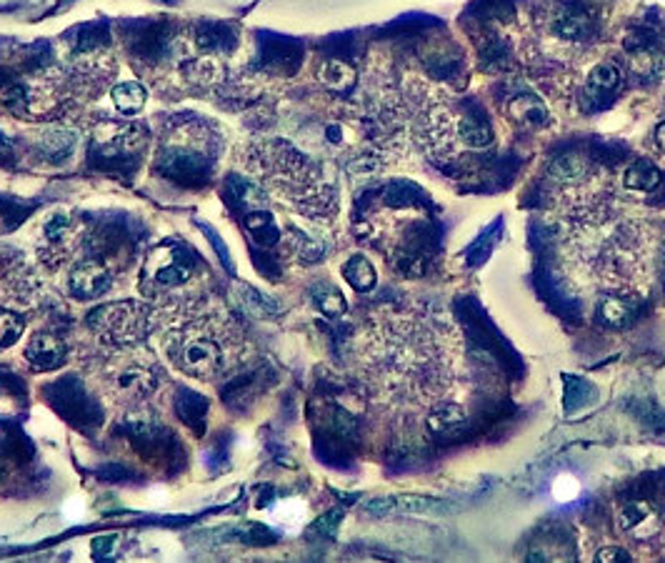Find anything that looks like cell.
Wrapping results in <instances>:
<instances>
[{"label": "cell", "instance_id": "obj_13", "mask_svg": "<svg viewBox=\"0 0 665 563\" xmlns=\"http://www.w3.org/2000/svg\"><path fill=\"white\" fill-rule=\"evenodd\" d=\"M343 278H346L348 285L356 288L358 293H368L375 285V281H378L373 263H371L368 258H363V255H353L350 261H346V266H343Z\"/></svg>", "mask_w": 665, "mask_h": 563}, {"label": "cell", "instance_id": "obj_9", "mask_svg": "<svg viewBox=\"0 0 665 563\" xmlns=\"http://www.w3.org/2000/svg\"><path fill=\"white\" fill-rule=\"evenodd\" d=\"M66 353H68V348L58 336H53V333H35L28 340L23 358L28 361V366L33 371L45 373V371H53V368L60 366L66 361Z\"/></svg>", "mask_w": 665, "mask_h": 563}, {"label": "cell", "instance_id": "obj_25", "mask_svg": "<svg viewBox=\"0 0 665 563\" xmlns=\"http://www.w3.org/2000/svg\"><path fill=\"white\" fill-rule=\"evenodd\" d=\"M655 143H658V148L665 153V123H661L658 130H655Z\"/></svg>", "mask_w": 665, "mask_h": 563}, {"label": "cell", "instance_id": "obj_7", "mask_svg": "<svg viewBox=\"0 0 665 563\" xmlns=\"http://www.w3.org/2000/svg\"><path fill=\"white\" fill-rule=\"evenodd\" d=\"M158 168L170 181H181V184H198L206 178L208 173V160L203 151L198 148H188V145H168L166 151L158 158Z\"/></svg>", "mask_w": 665, "mask_h": 563}, {"label": "cell", "instance_id": "obj_6", "mask_svg": "<svg viewBox=\"0 0 665 563\" xmlns=\"http://www.w3.org/2000/svg\"><path fill=\"white\" fill-rule=\"evenodd\" d=\"M618 526H621V534L628 536L633 543H645L663 531V511L653 501H630L621 508Z\"/></svg>", "mask_w": 665, "mask_h": 563}, {"label": "cell", "instance_id": "obj_21", "mask_svg": "<svg viewBox=\"0 0 665 563\" xmlns=\"http://www.w3.org/2000/svg\"><path fill=\"white\" fill-rule=\"evenodd\" d=\"M585 30H588V18L583 13H568L558 20V33H560L563 38H570V41L583 38Z\"/></svg>", "mask_w": 665, "mask_h": 563}, {"label": "cell", "instance_id": "obj_22", "mask_svg": "<svg viewBox=\"0 0 665 563\" xmlns=\"http://www.w3.org/2000/svg\"><path fill=\"white\" fill-rule=\"evenodd\" d=\"M558 181H578L583 173H585V163L578 160V158H560V160H555V166L551 168Z\"/></svg>", "mask_w": 665, "mask_h": 563}, {"label": "cell", "instance_id": "obj_24", "mask_svg": "<svg viewBox=\"0 0 665 563\" xmlns=\"http://www.w3.org/2000/svg\"><path fill=\"white\" fill-rule=\"evenodd\" d=\"M578 493V483L573 479H558V483H555V496L560 498V501H568V498H573Z\"/></svg>", "mask_w": 665, "mask_h": 563}, {"label": "cell", "instance_id": "obj_20", "mask_svg": "<svg viewBox=\"0 0 665 563\" xmlns=\"http://www.w3.org/2000/svg\"><path fill=\"white\" fill-rule=\"evenodd\" d=\"M621 81V73L613 63H598L593 71L588 73V85L593 90H613Z\"/></svg>", "mask_w": 665, "mask_h": 563}, {"label": "cell", "instance_id": "obj_10", "mask_svg": "<svg viewBox=\"0 0 665 563\" xmlns=\"http://www.w3.org/2000/svg\"><path fill=\"white\" fill-rule=\"evenodd\" d=\"M426 426L435 436H456L458 431L466 426V411L456 401H443L428 411Z\"/></svg>", "mask_w": 665, "mask_h": 563}, {"label": "cell", "instance_id": "obj_8", "mask_svg": "<svg viewBox=\"0 0 665 563\" xmlns=\"http://www.w3.org/2000/svg\"><path fill=\"white\" fill-rule=\"evenodd\" d=\"M70 293L81 301H96V298L106 296L111 291L113 276L108 266L103 261H83L70 270Z\"/></svg>", "mask_w": 665, "mask_h": 563}, {"label": "cell", "instance_id": "obj_11", "mask_svg": "<svg viewBox=\"0 0 665 563\" xmlns=\"http://www.w3.org/2000/svg\"><path fill=\"white\" fill-rule=\"evenodd\" d=\"M636 316V301L621 296V293H608L598 301V318L606 325H618L630 324V318Z\"/></svg>", "mask_w": 665, "mask_h": 563}, {"label": "cell", "instance_id": "obj_2", "mask_svg": "<svg viewBox=\"0 0 665 563\" xmlns=\"http://www.w3.org/2000/svg\"><path fill=\"white\" fill-rule=\"evenodd\" d=\"M238 336L228 321L215 316H193L176 321L166 333V353L185 376L210 380L233 364Z\"/></svg>", "mask_w": 665, "mask_h": 563}, {"label": "cell", "instance_id": "obj_23", "mask_svg": "<svg viewBox=\"0 0 665 563\" xmlns=\"http://www.w3.org/2000/svg\"><path fill=\"white\" fill-rule=\"evenodd\" d=\"M598 561H630V553L623 549V546H606V549L598 551L596 556Z\"/></svg>", "mask_w": 665, "mask_h": 563}, {"label": "cell", "instance_id": "obj_1", "mask_svg": "<svg viewBox=\"0 0 665 563\" xmlns=\"http://www.w3.org/2000/svg\"><path fill=\"white\" fill-rule=\"evenodd\" d=\"M373 351L380 383L405 401L433 409L450 391L448 336L430 321L393 318L378 328Z\"/></svg>", "mask_w": 665, "mask_h": 563}, {"label": "cell", "instance_id": "obj_4", "mask_svg": "<svg viewBox=\"0 0 665 563\" xmlns=\"http://www.w3.org/2000/svg\"><path fill=\"white\" fill-rule=\"evenodd\" d=\"M85 321L100 343L115 348L136 346L145 336V310L133 301L103 303L90 310Z\"/></svg>", "mask_w": 665, "mask_h": 563}, {"label": "cell", "instance_id": "obj_15", "mask_svg": "<svg viewBox=\"0 0 665 563\" xmlns=\"http://www.w3.org/2000/svg\"><path fill=\"white\" fill-rule=\"evenodd\" d=\"M353 81H356V71L343 60H328L320 66V83L332 90H346L353 85Z\"/></svg>", "mask_w": 665, "mask_h": 563}, {"label": "cell", "instance_id": "obj_5", "mask_svg": "<svg viewBox=\"0 0 665 563\" xmlns=\"http://www.w3.org/2000/svg\"><path fill=\"white\" fill-rule=\"evenodd\" d=\"M195 266L191 254L176 246V243H166L160 248H155L148 261H145V270H143V281H145V293L148 296H158V293H170L176 288H181L193 278Z\"/></svg>", "mask_w": 665, "mask_h": 563}, {"label": "cell", "instance_id": "obj_16", "mask_svg": "<svg viewBox=\"0 0 665 563\" xmlns=\"http://www.w3.org/2000/svg\"><path fill=\"white\" fill-rule=\"evenodd\" d=\"M458 136H460V141L466 143V145H471V148H485V145H490V141H493L490 128L481 123L478 118H460L458 121Z\"/></svg>", "mask_w": 665, "mask_h": 563}, {"label": "cell", "instance_id": "obj_17", "mask_svg": "<svg viewBox=\"0 0 665 563\" xmlns=\"http://www.w3.org/2000/svg\"><path fill=\"white\" fill-rule=\"evenodd\" d=\"M246 228L253 233V238H258L263 246H270L278 240V225L273 215L265 211H253L246 218Z\"/></svg>", "mask_w": 665, "mask_h": 563}, {"label": "cell", "instance_id": "obj_18", "mask_svg": "<svg viewBox=\"0 0 665 563\" xmlns=\"http://www.w3.org/2000/svg\"><path fill=\"white\" fill-rule=\"evenodd\" d=\"M313 298H316V306L320 309V313H325L328 318H338V316L346 313V298H343V293L338 288H332L328 283L318 285L313 291Z\"/></svg>", "mask_w": 665, "mask_h": 563}, {"label": "cell", "instance_id": "obj_19", "mask_svg": "<svg viewBox=\"0 0 665 563\" xmlns=\"http://www.w3.org/2000/svg\"><path fill=\"white\" fill-rule=\"evenodd\" d=\"M23 336V318L13 310H0V348H11Z\"/></svg>", "mask_w": 665, "mask_h": 563}, {"label": "cell", "instance_id": "obj_14", "mask_svg": "<svg viewBox=\"0 0 665 563\" xmlns=\"http://www.w3.org/2000/svg\"><path fill=\"white\" fill-rule=\"evenodd\" d=\"M623 184L630 188V191H643L648 193L653 188L661 185V170L653 166L651 160H636L630 163L623 173Z\"/></svg>", "mask_w": 665, "mask_h": 563}, {"label": "cell", "instance_id": "obj_3", "mask_svg": "<svg viewBox=\"0 0 665 563\" xmlns=\"http://www.w3.org/2000/svg\"><path fill=\"white\" fill-rule=\"evenodd\" d=\"M158 379H160V366L155 364L151 353L140 351L136 346H125L111 356L103 383L113 401L138 403L158 388Z\"/></svg>", "mask_w": 665, "mask_h": 563}, {"label": "cell", "instance_id": "obj_12", "mask_svg": "<svg viewBox=\"0 0 665 563\" xmlns=\"http://www.w3.org/2000/svg\"><path fill=\"white\" fill-rule=\"evenodd\" d=\"M111 96L113 106L118 108V113H123V115H136L138 111H143V106L148 100V93H145V88L138 81L118 83L111 90Z\"/></svg>", "mask_w": 665, "mask_h": 563}]
</instances>
